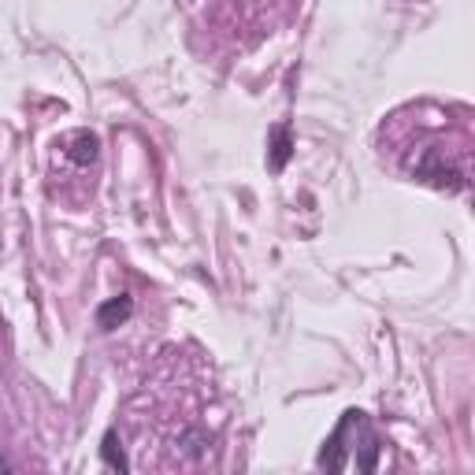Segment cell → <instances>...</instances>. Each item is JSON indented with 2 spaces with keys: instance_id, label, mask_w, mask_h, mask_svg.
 Instances as JSON below:
<instances>
[{
  "instance_id": "obj_2",
  "label": "cell",
  "mask_w": 475,
  "mask_h": 475,
  "mask_svg": "<svg viewBox=\"0 0 475 475\" xmlns=\"http://www.w3.org/2000/svg\"><path fill=\"white\" fill-rule=\"evenodd\" d=\"M412 175L416 179H423V182H431L434 189H450V193H460L464 186H468V179L446 160V156L439 152V149H427L420 160H416V168H412Z\"/></svg>"
},
{
  "instance_id": "obj_4",
  "label": "cell",
  "mask_w": 475,
  "mask_h": 475,
  "mask_svg": "<svg viewBox=\"0 0 475 475\" xmlns=\"http://www.w3.org/2000/svg\"><path fill=\"white\" fill-rule=\"evenodd\" d=\"M290 156H294V134L286 123H279L271 131V141H267V168L279 175L286 164H290Z\"/></svg>"
},
{
  "instance_id": "obj_1",
  "label": "cell",
  "mask_w": 475,
  "mask_h": 475,
  "mask_svg": "<svg viewBox=\"0 0 475 475\" xmlns=\"http://www.w3.org/2000/svg\"><path fill=\"white\" fill-rule=\"evenodd\" d=\"M349 450L356 453V471L372 475V471L379 468L383 442H379V434L372 431L368 412H361V409L342 412L338 427L331 431V439L324 442V450H320V457H315V464L327 468V471H345V468H349Z\"/></svg>"
},
{
  "instance_id": "obj_5",
  "label": "cell",
  "mask_w": 475,
  "mask_h": 475,
  "mask_svg": "<svg viewBox=\"0 0 475 475\" xmlns=\"http://www.w3.org/2000/svg\"><path fill=\"white\" fill-rule=\"evenodd\" d=\"M97 152H101L97 134H90V131H78V134H71V141H67V160H71V164H78V168H90V164L97 160Z\"/></svg>"
},
{
  "instance_id": "obj_6",
  "label": "cell",
  "mask_w": 475,
  "mask_h": 475,
  "mask_svg": "<svg viewBox=\"0 0 475 475\" xmlns=\"http://www.w3.org/2000/svg\"><path fill=\"white\" fill-rule=\"evenodd\" d=\"M101 460H104L111 471H131V460H127L123 442H119V434H115V431L104 434V442H101Z\"/></svg>"
},
{
  "instance_id": "obj_3",
  "label": "cell",
  "mask_w": 475,
  "mask_h": 475,
  "mask_svg": "<svg viewBox=\"0 0 475 475\" xmlns=\"http://www.w3.org/2000/svg\"><path fill=\"white\" fill-rule=\"evenodd\" d=\"M131 315H134V297H131V294L108 297V301L97 308V327H101V331H115V327H123Z\"/></svg>"
}]
</instances>
